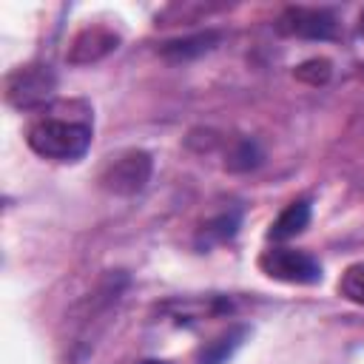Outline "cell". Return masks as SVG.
<instances>
[{
  "label": "cell",
  "mask_w": 364,
  "mask_h": 364,
  "mask_svg": "<svg viewBox=\"0 0 364 364\" xmlns=\"http://www.w3.org/2000/svg\"><path fill=\"white\" fill-rule=\"evenodd\" d=\"M259 267L270 279L287 282V284H316V282H321L318 259H313L304 250H293V247H270V250H264L259 256Z\"/></svg>",
  "instance_id": "cell-2"
},
{
  "label": "cell",
  "mask_w": 364,
  "mask_h": 364,
  "mask_svg": "<svg viewBox=\"0 0 364 364\" xmlns=\"http://www.w3.org/2000/svg\"><path fill=\"white\" fill-rule=\"evenodd\" d=\"M213 40H216V34H196V37H188V40L168 43L162 51H165L168 57H191V54H202V51H208Z\"/></svg>",
  "instance_id": "cell-9"
},
{
  "label": "cell",
  "mask_w": 364,
  "mask_h": 364,
  "mask_svg": "<svg viewBox=\"0 0 364 364\" xmlns=\"http://www.w3.org/2000/svg\"><path fill=\"white\" fill-rule=\"evenodd\" d=\"M119 43V37L102 26H94V28H85L82 34H77V40L71 43V51H68V60L71 63H94L100 57H105L108 51H114Z\"/></svg>",
  "instance_id": "cell-6"
},
{
  "label": "cell",
  "mask_w": 364,
  "mask_h": 364,
  "mask_svg": "<svg viewBox=\"0 0 364 364\" xmlns=\"http://www.w3.org/2000/svg\"><path fill=\"white\" fill-rule=\"evenodd\" d=\"M293 74H296V80H301L307 85H321V82L330 80V63L324 57H313V60L301 63Z\"/></svg>",
  "instance_id": "cell-10"
},
{
  "label": "cell",
  "mask_w": 364,
  "mask_h": 364,
  "mask_svg": "<svg viewBox=\"0 0 364 364\" xmlns=\"http://www.w3.org/2000/svg\"><path fill=\"white\" fill-rule=\"evenodd\" d=\"M57 77L48 65H23L6 82V97L14 108H37L54 97Z\"/></svg>",
  "instance_id": "cell-3"
},
{
  "label": "cell",
  "mask_w": 364,
  "mask_h": 364,
  "mask_svg": "<svg viewBox=\"0 0 364 364\" xmlns=\"http://www.w3.org/2000/svg\"><path fill=\"white\" fill-rule=\"evenodd\" d=\"M28 148L46 159L74 162L91 145V125L77 119H40L28 128Z\"/></svg>",
  "instance_id": "cell-1"
},
{
  "label": "cell",
  "mask_w": 364,
  "mask_h": 364,
  "mask_svg": "<svg viewBox=\"0 0 364 364\" xmlns=\"http://www.w3.org/2000/svg\"><path fill=\"white\" fill-rule=\"evenodd\" d=\"M307 225H310V202H307V199H296V202H290V205L273 219L267 236L276 239V242H284V239L299 236Z\"/></svg>",
  "instance_id": "cell-7"
},
{
  "label": "cell",
  "mask_w": 364,
  "mask_h": 364,
  "mask_svg": "<svg viewBox=\"0 0 364 364\" xmlns=\"http://www.w3.org/2000/svg\"><path fill=\"white\" fill-rule=\"evenodd\" d=\"M139 364H168V361H159V358H148V361H139Z\"/></svg>",
  "instance_id": "cell-11"
},
{
  "label": "cell",
  "mask_w": 364,
  "mask_h": 364,
  "mask_svg": "<svg viewBox=\"0 0 364 364\" xmlns=\"http://www.w3.org/2000/svg\"><path fill=\"white\" fill-rule=\"evenodd\" d=\"M336 17L327 9H307V6H290L279 17V31L290 37H304V40H330L336 37Z\"/></svg>",
  "instance_id": "cell-5"
},
{
  "label": "cell",
  "mask_w": 364,
  "mask_h": 364,
  "mask_svg": "<svg viewBox=\"0 0 364 364\" xmlns=\"http://www.w3.org/2000/svg\"><path fill=\"white\" fill-rule=\"evenodd\" d=\"M151 156L145 151H128L122 156H117L100 176L102 188L111 191V193H122V196H131V193H139L148 179H151Z\"/></svg>",
  "instance_id": "cell-4"
},
{
  "label": "cell",
  "mask_w": 364,
  "mask_h": 364,
  "mask_svg": "<svg viewBox=\"0 0 364 364\" xmlns=\"http://www.w3.org/2000/svg\"><path fill=\"white\" fill-rule=\"evenodd\" d=\"M338 293L347 299V301H355V304H364V262L361 264H350L341 279H338Z\"/></svg>",
  "instance_id": "cell-8"
}]
</instances>
